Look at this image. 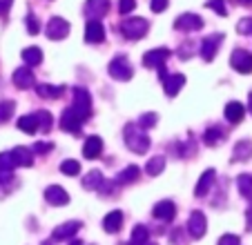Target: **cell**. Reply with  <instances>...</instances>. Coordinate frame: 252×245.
<instances>
[{
    "instance_id": "ab89813d",
    "label": "cell",
    "mask_w": 252,
    "mask_h": 245,
    "mask_svg": "<svg viewBox=\"0 0 252 245\" xmlns=\"http://www.w3.org/2000/svg\"><path fill=\"white\" fill-rule=\"evenodd\" d=\"M237 31L241 33V36H248V33H252V18H243V20H239Z\"/></svg>"
},
{
    "instance_id": "484cf974",
    "label": "cell",
    "mask_w": 252,
    "mask_h": 245,
    "mask_svg": "<svg viewBox=\"0 0 252 245\" xmlns=\"http://www.w3.org/2000/svg\"><path fill=\"white\" fill-rule=\"evenodd\" d=\"M252 156V143L250 141H239L232 150V160L239 163V160H248Z\"/></svg>"
},
{
    "instance_id": "ee69618b",
    "label": "cell",
    "mask_w": 252,
    "mask_h": 245,
    "mask_svg": "<svg viewBox=\"0 0 252 245\" xmlns=\"http://www.w3.org/2000/svg\"><path fill=\"white\" fill-rule=\"evenodd\" d=\"M136 7V0H119V9L121 14H129Z\"/></svg>"
},
{
    "instance_id": "7c38bea8",
    "label": "cell",
    "mask_w": 252,
    "mask_h": 245,
    "mask_svg": "<svg viewBox=\"0 0 252 245\" xmlns=\"http://www.w3.org/2000/svg\"><path fill=\"white\" fill-rule=\"evenodd\" d=\"M45 198H47L49 205H56V208H63V205L69 203V194H67L61 185H49V187L45 189Z\"/></svg>"
},
{
    "instance_id": "1f68e13d",
    "label": "cell",
    "mask_w": 252,
    "mask_h": 245,
    "mask_svg": "<svg viewBox=\"0 0 252 245\" xmlns=\"http://www.w3.org/2000/svg\"><path fill=\"white\" fill-rule=\"evenodd\" d=\"M23 61L27 62L29 67L40 65V62H43V52H40L38 47H27V49H23Z\"/></svg>"
},
{
    "instance_id": "e0dca14e",
    "label": "cell",
    "mask_w": 252,
    "mask_h": 245,
    "mask_svg": "<svg viewBox=\"0 0 252 245\" xmlns=\"http://www.w3.org/2000/svg\"><path fill=\"white\" fill-rule=\"evenodd\" d=\"M100 152H103V138L100 136H90L85 141V145H83V156H85L87 160L98 158Z\"/></svg>"
},
{
    "instance_id": "60d3db41",
    "label": "cell",
    "mask_w": 252,
    "mask_h": 245,
    "mask_svg": "<svg viewBox=\"0 0 252 245\" xmlns=\"http://www.w3.org/2000/svg\"><path fill=\"white\" fill-rule=\"evenodd\" d=\"M27 31L32 33V36H33V33H38V31H40V23H38V18H36L33 14H29V16H27Z\"/></svg>"
},
{
    "instance_id": "9a60e30c",
    "label": "cell",
    "mask_w": 252,
    "mask_h": 245,
    "mask_svg": "<svg viewBox=\"0 0 252 245\" xmlns=\"http://www.w3.org/2000/svg\"><path fill=\"white\" fill-rule=\"evenodd\" d=\"M105 38V27L100 20H87V27H85V40L92 45H98L103 43Z\"/></svg>"
},
{
    "instance_id": "6da1fadb",
    "label": "cell",
    "mask_w": 252,
    "mask_h": 245,
    "mask_svg": "<svg viewBox=\"0 0 252 245\" xmlns=\"http://www.w3.org/2000/svg\"><path fill=\"white\" fill-rule=\"evenodd\" d=\"M123 138H125V145H127L134 154H143V152H148V147H150L148 134L143 132L141 127H136V125H125Z\"/></svg>"
},
{
    "instance_id": "b9f144b4",
    "label": "cell",
    "mask_w": 252,
    "mask_h": 245,
    "mask_svg": "<svg viewBox=\"0 0 252 245\" xmlns=\"http://www.w3.org/2000/svg\"><path fill=\"white\" fill-rule=\"evenodd\" d=\"M194 52H196V45L192 43V40H188V43L183 45V49H179V52H176V54H179V56H181V58H190Z\"/></svg>"
},
{
    "instance_id": "ffe728a7",
    "label": "cell",
    "mask_w": 252,
    "mask_h": 245,
    "mask_svg": "<svg viewBox=\"0 0 252 245\" xmlns=\"http://www.w3.org/2000/svg\"><path fill=\"white\" fill-rule=\"evenodd\" d=\"M121 227H123V212H121V210H114V212H110L107 216H105V221H103V230L105 232L116 234Z\"/></svg>"
},
{
    "instance_id": "83f0119b",
    "label": "cell",
    "mask_w": 252,
    "mask_h": 245,
    "mask_svg": "<svg viewBox=\"0 0 252 245\" xmlns=\"http://www.w3.org/2000/svg\"><path fill=\"white\" fill-rule=\"evenodd\" d=\"M36 94L43 96V98H61L65 94V87L63 85H38L36 87Z\"/></svg>"
},
{
    "instance_id": "44dd1931",
    "label": "cell",
    "mask_w": 252,
    "mask_h": 245,
    "mask_svg": "<svg viewBox=\"0 0 252 245\" xmlns=\"http://www.w3.org/2000/svg\"><path fill=\"white\" fill-rule=\"evenodd\" d=\"M225 129L221 127V125H212V127H208L205 129V134H203V143L208 147H214V145H219L221 141H223L225 138Z\"/></svg>"
},
{
    "instance_id": "816d5d0a",
    "label": "cell",
    "mask_w": 252,
    "mask_h": 245,
    "mask_svg": "<svg viewBox=\"0 0 252 245\" xmlns=\"http://www.w3.org/2000/svg\"><path fill=\"white\" fill-rule=\"evenodd\" d=\"M150 245H157V243H150Z\"/></svg>"
},
{
    "instance_id": "30bf717a",
    "label": "cell",
    "mask_w": 252,
    "mask_h": 245,
    "mask_svg": "<svg viewBox=\"0 0 252 245\" xmlns=\"http://www.w3.org/2000/svg\"><path fill=\"white\" fill-rule=\"evenodd\" d=\"M205 230H208V223H205L203 212H192L190 221H188V232H190L192 239H203Z\"/></svg>"
},
{
    "instance_id": "74e56055",
    "label": "cell",
    "mask_w": 252,
    "mask_h": 245,
    "mask_svg": "<svg viewBox=\"0 0 252 245\" xmlns=\"http://www.w3.org/2000/svg\"><path fill=\"white\" fill-rule=\"evenodd\" d=\"M16 167V160L11 156V152H5V154H0V172H11Z\"/></svg>"
},
{
    "instance_id": "52a82bcc",
    "label": "cell",
    "mask_w": 252,
    "mask_h": 245,
    "mask_svg": "<svg viewBox=\"0 0 252 245\" xmlns=\"http://www.w3.org/2000/svg\"><path fill=\"white\" fill-rule=\"evenodd\" d=\"M230 65L239 71V74H250L252 71V54L246 49H234L230 56Z\"/></svg>"
},
{
    "instance_id": "4316f807",
    "label": "cell",
    "mask_w": 252,
    "mask_h": 245,
    "mask_svg": "<svg viewBox=\"0 0 252 245\" xmlns=\"http://www.w3.org/2000/svg\"><path fill=\"white\" fill-rule=\"evenodd\" d=\"M11 156H14L16 160V167H29L32 165V150H27V147H16V150H11Z\"/></svg>"
},
{
    "instance_id": "8992f818",
    "label": "cell",
    "mask_w": 252,
    "mask_h": 245,
    "mask_svg": "<svg viewBox=\"0 0 252 245\" xmlns=\"http://www.w3.org/2000/svg\"><path fill=\"white\" fill-rule=\"evenodd\" d=\"M221 40H223V33H212V36H208L201 43V47H199V54H201V58L203 61H212L214 56H217V52H219V47H221Z\"/></svg>"
},
{
    "instance_id": "7402d4cb",
    "label": "cell",
    "mask_w": 252,
    "mask_h": 245,
    "mask_svg": "<svg viewBox=\"0 0 252 245\" xmlns=\"http://www.w3.org/2000/svg\"><path fill=\"white\" fill-rule=\"evenodd\" d=\"M243 116H246V109H243V105L239 100H232V103L225 105V121L237 125V122L243 121Z\"/></svg>"
},
{
    "instance_id": "e575fe53",
    "label": "cell",
    "mask_w": 252,
    "mask_h": 245,
    "mask_svg": "<svg viewBox=\"0 0 252 245\" xmlns=\"http://www.w3.org/2000/svg\"><path fill=\"white\" fill-rule=\"evenodd\" d=\"M157 121H158V116L154 112H150V114H143L141 118H138V127L143 129V132H148V129H152L154 125H157Z\"/></svg>"
},
{
    "instance_id": "d4e9b609",
    "label": "cell",
    "mask_w": 252,
    "mask_h": 245,
    "mask_svg": "<svg viewBox=\"0 0 252 245\" xmlns=\"http://www.w3.org/2000/svg\"><path fill=\"white\" fill-rule=\"evenodd\" d=\"M103 183H105V179H103V174H100L98 170H92L90 174L83 179V187L92 189V192H98V189L103 187Z\"/></svg>"
},
{
    "instance_id": "8d00e7d4",
    "label": "cell",
    "mask_w": 252,
    "mask_h": 245,
    "mask_svg": "<svg viewBox=\"0 0 252 245\" xmlns=\"http://www.w3.org/2000/svg\"><path fill=\"white\" fill-rule=\"evenodd\" d=\"M36 118H38L40 132H49V129H52V114H49V112L40 109V112H36Z\"/></svg>"
},
{
    "instance_id": "7bdbcfd3",
    "label": "cell",
    "mask_w": 252,
    "mask_h": 245,
    "mask_svg": "<svg viewBox=\"0 0 252 245\" xmlns=\"http://www.w3.org/2000/svg\"><path fill=\"white\" fill-rule=\"evenodd\" d=\"M217 245H241V241H239V236H234V234H223Z\"/></svg>"
},
{
    "instance_id": "836d02e7",
    "label": "cell",
    "mask_w": 252,
    "mask_h": 245,
    "mask_svg": "<svg viewBox=\"0 0 252 245\" xmlns=\"http://www.w3.org/2000/svg\"><path fill=\"white\" fill-rule=\"evenodd\" d=\"M61 172L65 176H78L81 174V163H78V160L67 158V160H63L61 163Z\"/></svg>"
},
{
    "instance_id": "c3c4849f",
    "label": "cell",
    "mask_w": 252,
    "mask_h": 245,
    "mask_svg": "<svg viewBox=\"0 0 252 245\" xmlns=\"http://www.w3.org/2000/svg\"><path fill=\"white\" fill-rule=\"evenodd\" d=\"M248 107H250V114H252V92H250V96H248Z\"/></svg>"
},
{
    "instance_id": "4fadbf2b",
    "label": "cell",
    "mask_w": 252,
    "mask_h": 245,
    "mask_svg": "<svg viewBox=\"0 0 252 245\" xmlns=\"http://www.w3.org/2000/svg\"><path fill=\"white\" fill-rule=\"evenodd\" d=\"M110 11V0H87L85 14L90 20H98Z\"/></svg>"
},
{
    "instance_id": "f546056e",
    "label": "cell",
    "mask_w": 252,
    "mask_h": 245,
    "mask_svg": "<svg viewBox=\"0 0 252 245\" xmlns=\"http://www.w3.org/2000/svg\"><path fill=\"white\" fill-rule=\"evenodd\" d=\"M237 187H239V194L248 201H252V176L250 174H239L237 176Z\"/></svg>"
},
{
    "instance_id": "9c48e42d",
    "label": "cell",
    "mask_w": 252,
    "mask_h": 245,
    "mask_svg": "<svg viewBox=\"0 0 252 245\" xmlns=\"http://www.w3.org/2000/svg\"><path fill=\"white\" fill-rule=\"evenodd\" d=\"M170 49L167 47H158V49H152V52L143 54V65L145 67H165V61L170 58Z\"/></svg>"
},
{
    "instance_id": "ac0fdd59",
    "label": "cell",
    "mask_w": 252,
    "mask_h": 245,
    "mask_svg": "<svg viewBox=\"0 0 252 245\" xmlns=\"http://www.w3.org/2000/svg\"><path fill=\"white\" fill-rule=\"evenodd\" d=\"M183 85H186V76L183 74H170L163 80V90H165L167 96H176Z\"/></svg>"
},
{
    "instance_id": "3957f363",
    "label": "cell",
    "mask_w": 252,
    "mask_h": 245,
    "mask_svg": "<svg viewBox=\"0 0 252 245\" xmlns=\"http://www.w3.org/2000/svg\"><path fill=\"white\" fill-rule=\"evenodd\" d=\"M107 71H110V76L112 78H116V80H129L132 78V74H134L132 65H129V61L125 56H116L114 61L110 62Z\"/></svg>"
},
{
    "instance_id": "8fae6325",
    "label": "cell",
    "mask_w": 252,
    "mask_h": 245,
    "mask_svg": "<svg viewBox=\"0 0 252 245\" xmlns=\"http://www.w3.org/2000/svg\"><path fill=\"white\" fill-rule=\"evenodd\" d=\"M174 27L179 29V31H196V29L203 27V20L196 14H181L174 20Z\"/></svg>"
},
{
    "instance_id": "5b68a950",
    "label": "cell",
    "mask_w": 252,
    "mask_h": 245,
    "mask_svg": "<svg viewBox=\"0 0 252 245\" xmlns=\"http://www.w3.org/2000/svg\"><path fill=\"white\" fill-rule=\"evenodd\" d=\"M83 122L85 121L74 112V107H67L65 112H63V116H61V127L65 129V132H69V134H81Z\"/></svg>"
},
{
    "instance_id": "7dc6e473",
    "label": "cell",
    "mask_w": 252,
    "mask_h": 245,
    "mask_svg": "<svg viewBox=\"0 0 252 245\" xmlns=\"http://www.w3.org/2000/svg\"><path fill=\"white\" fill-rule=\"evenodd\" d=\"M248 230L252 232V205H250V210H248Z\"/></svg>"
},
{
    "instance_id": "603a6c76",
    "label": "cell",
    "mask_w": 252,
    "mask_h": 245,
    "mask_svg": "<svg viewBox=\"0 0 252 245\" xmlns=\"http://www.w3.org/2000/svg\"><path fill=\"white\" fill-rule=\"evenodd\" d=\"M18 129L25 134H36L40 132V125H38V118L36 114H27V116H20L18 118Z\"/></svg>"
},
{
    "instance_id": "2e32d148",
    "label": "cell",
    "mask_w": 252,
    "mask_h": 245,
    "mask_svg": "<svg viewBox=\"0 0 252 245\" xmlns=\"http://www.w3.org/2000/svg\"><path fill=\"white\" fill-rule=\"evenodd\" d=\"M78 230H81V223H78V221H69V223H65V225H58L56 230L52 232V241H67V239H74Z\"/></svg>"
},
{
    "instance_id": "f907efd6",
    "label": "cell",
    "mask_w": 252,
    "mask_h": 245,
    "mask_svg": "<svg viewBox=\"0 0 252 245\" xmlns=\"http://www.w3.org/2000/svg\"><path fill=\"white\" fill-rule=\"evenodd\" d=\"M69 245H83V243H81V241H78V239H74V241H71Z\"/></svg>"
},
{
    "instance_id": "bcb514c9",
    "label": "cell",
    "mask_w": 252,
    "mask_h": 245,
    "mask_svg": "<svg viewBox=\"0 0 252 245\" xmlns=\"http://www.w3.org/2000/svg\"><path fill=\"white\" fill-rule=\"evenodd\" d=\"M49 150H54V145H52V143H36L32 152H36V154H47Z\"/></svg>"
},
{
    "instance_id": "681fc988",
    "label": "cell",
    "mask_w": 252,
    "mask_h": 245,
    "mask_svg": "<svg viewBox=\"0 0 252 245\" xmlns=\"http://www.w3.org/2000/svg\"><path fill=\"white\" fill-rule=\"evenodd\" d=\"M239 5H252V0H237Z\"/></svg>"
},
{
    "instance_id": "f1b7e54d",
    "label": "cell",
    "mask_w": 252,
    "mask_h": 245,
    "mask_svg": "<svg viewBox=\"0 0 252 245\" xmlns=\"http://www.w3.org/2000/svg\"><path fill=\"white\" fill-rule=\"evenodd\" d=\"M129 245H150V230L145 225H136L132 230V239Z\"/></svg>"
},
{
    "instance_id": "d6a6232c",
    "label": "cell",
    "mask_w": 252,
    "mask_h": 245,
    "mask_svg": "<svg viewBox=\"0 0 252 245\" xmlns=\"http://www.w3.org/2000/svg\"><path fill=\"white\" fill-rule=\"evenodd\" d=\"M163 167H165V158H163V156H152V158L145 163V172H148L150 176H158L163 172Z\"/></svg>"
},
{
    "instance_id": "277c9868",
    "label": "cell",
    "mask_w": 252,
    "mask_h": 245,
    "mask_svg": "<svg viewBox=\"0 0 252 245\" xmlns=\"http://www.w3.org/2000/svg\"><path fill=\"white\" fill-rule=\"evenodd\" d=\"M74 112L78 114V116L83 118V121H87V118L92 116V98L90 94H87L85 90H81V87H76L74 90Z\"/></svg>"
},
{
    "instance_id": "7a4b0ae2",
    "label": "cell",
    "mask_w": 252,
    "mask_h": 245,
    "mask_svg": "<svg viewBox=\"0 0 252 245\" xmlns=\"http://www.w3.org/2000/svg\"><path fill=\"white\" fill-rule=\"evenodd\" d=\"M150 23L145 18H127L121 23V33H123L127 40H138L148 33Z\"/></svg>"
},
{
    "instance_id": "f35d334b",
    "label": "cell",
    "mask_w": 252,
    "mask_h": 245,
    "mask_svg": "<svg viewBox=\"0 0 252 245\" xmlns=\"http://www.w3.org/2000/svg\"><path fill=\"white\" fill-rule=\"evenodd\" d=\"M208 7H210V9H214L219 16H228V9H225L223 0H208Z\"/></svg>"
},
{
    "instance_id": "4dcf8cb0",
    "label": "cell",
    "mask_w": 252,
    "mask_h": 245,
    "mask_svg": "<svg viewBox=\"0 0 252 245\" xmlns=\"http://www.w3.org/2000/svg\"><path fill=\"white\" fill-rule=\"evenodd\" d=\"M138 176H141V170H138L136 165H129V167H125L119 176H116V183L119 185H129V183H134Z\"/></svg>"
},
{
    "instance_id": "d6986e66",
    "label": "cell",
    "mask_w": 252,
    "mask_h": 245,
    "mask_svg": "<svg viewBox=\"0 0 252 245\" xmlns=\"http://www.w3.org/2000/svg\"><path fill=\"white\" fill-rule=\"evenodd\" d=\"M154 216L158 218V221H172L174 218V214H176V208H174V203L172 201H161V203H157L154 205Z\"/></svg>"
},
{
    "instance_id": "f6af8a7d",
    "label": "cell",
    "mask_w": 252,
    "mask_h": 245,
    "mask_svg": "<svg viewBox=\"0 0 252 245\" xmlns=\"http://www.w3.org/2000/svg\"><path fill=\"white\" fill-rule=\"evenodd\" d=\"M167 5H170V0H152V11L154 14H161V11L167 9Z\"/></svg>"
},
{
    "instance_id": "d590c367",
    "label": "cell",
    "mask_w": 252,
    "mask_h": 245,
    "mask_svg": "<svg viewBox=\"0 0 252 245\" xmlns=\"http://www.w3.org/2000/svg\"><path fill=\"white\" fill-rule=\"evenodd\" d=\"M16 109V103L14 100H2L0 103V122H7L11 118V114H14Z\"/></svg>"
},
{
    "instance_id": "5bb4252c",
    "label": "cell",
    "mask_w": 252,
    "mask_h": 245,
    "mask_svg": "<svg viewBox=\"0 0 252 245\" xmlns=\"http://www.w3.org/2000/svg\"><path fill=\"white\" fill-rule=\"evenodd\" d=\"M14 85L18 90H32L36 85V78H33V71L29 67H18L14 71Z\"/></svg>"
},
{
    "instance_id": "ba28073f",
    "label": "cell",
    "mask_w": 252,
    "mask_h": 245,
    "mask_svg": "<svg viewBox=\"0 0 252 245\" xmlns=\"http://www.w3.org/2000/svg\"><path fill=\"white\" fill-rule=\"evenodd\" d=\"M67 33H69V23L65 18L54 16L47 23V38H52V40H63V38H67Z\"/></svg>"
},
{
    "instance_id": "cb8c5ba5",
    "label": "cell",
    "mask_w": 252,
    "mask_h": 245,
    "mask_svg": "<svg viewBox=\"0 0 252 245\" xmlns=\"http://www.w3.org/2000/svg\"><path fill=\"white\" fill-rule=\"evenodd\" d=\"M214 170H205L203 174H201V179H199V183H196V187H194V194L196 196H205V194L210 192V187H212V183H214Z\"/></svg>"
},
{
    "instance_id": "f5cc1de1",
    "label": "cell",
    "mask_w": 252,
    "mask_h": 245,
    "mask_svg": "<svg viewBox=\"0 0 252 245\" xmlns=\"http://www.w3.org/2000/svg\"><path fill=\"white\" fill-rule=\"evenodd\" d=\"M43 245H49V243H43Z\"/></svg>"
}]
</instances>
